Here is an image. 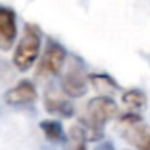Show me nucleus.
I'll return each instance as SVG.
<instances>
[{
    "mask_svg": "<svg viewBox=\"0 0 150 150\" xmlns=\"http://www.w3.org/2000/svg\"><path fill=\"white\" fill-rule=\"evenodd\" d=\"M120 108L111 97H95L86 105V113L79 118L78 126L82 129L87 142L100 140L103 137V126L118 116Z\"/></svg>",
    "mask_w": 150,
    "mask_h": 150,
    "instance_id": "obj_1",
    "label": "nucleus"
},
{
    "mask_svg": "<svg viewBox=\"0 0 150 150\" xmlns=\"http://www.w3.org/2000/svg\"><path fill=\"white\" fill-rule=\"evenodd\" d=\"M40 129H42L44 136L47 137V140L50 142H62L65 140V131L60 121L57 120H45L40 121Z\"/></svg>",
    "mask_w": 150,
    "mask_h": 150,
    "instance_id": "obj_11",
    "label": "nucleus"
},
{
    "mask_svg": "<svg viewBox=\"0 0 150 150\" xmlns=\"http://www.w3.org/2000/svg\"><path fill=\"white\" fill-rule=\"evenodd\" d=\"M63 150H87V140H86L84 132L78 124L69 129L65 139V149Z\"/></svg>",
    "mask_w": 150,
    "mask_h": 150,
    "instance_id": "obj_12",
    "label": "nucleus"
},
{
    "mask_svg": "<svg viewBox=\"0 0 150 150\" xmlns=\"http://www.w3.org/2000/svg\"><path fill=\"white\" fill-rule=\"evenodd\" d=\"M95 150H115V147H113V144H111V142H102Z\"/></svg>",
    "mask_w": 150,
    "mask_h": 150,
    "instance_id": "obj_13",
    "label": "nucleus"
},
{
    "mask_svg": "<svg viewBox=\"0 0 150 150\" xmlns=\"http://www.w3.org/2000/svg\"><path fill=\"white\" fill-rule=\"evenodd\" d=\"M5 103L10 107H21V105L31 103L37 98V89L28 79L20 81L16 86H13L11 89H8L4 95Z\"/></svg>",
    "mask_w": 150,
    "mask_h": 150,
    "instance_id": "obj_7",
    "label": "nucleus"
},
{
    "mask_svg": "<svg viewBox=\"0 0 150 150\" xmlns=\"http://www.w3.org/2000/svg\"><path fill=\"white\" fill-rule=\"evenodd\" d=\"M40 50H42V33L36 24L28 23L13 52L15 68L20 71H28L39 60Z\"/></svg>",
    "mask_w": 150,
    "mask_h": 150,
    "instance_id": "obj_2",
    "label": "nucleus"
},
{
    "mask_svg": "<svg viewBox=\"0 0 150 150\" xmlns=\"http://www.w3.org/2000/svg\"><path fill=\"white\" fill-rule=\"evenodd\" d=\"M121 103L126 108L127 113H136L139 115L147 108V95L145 92L139 89H129L121 95Z\"/></svg>",
    "mask_w": 150,
    "mask_h": 150,
    "instance_id": "obj_9",
    "label": "nucleus"
},
{
    "mask_svg": "<svg viewBox=\"0 0 150 150\" xmlns=\"http://www.w3.org/2000/svg\"><path fill=\"white\" fill-rule=\"evenodd\" d=\"M89 82L94 86V89L102 94V97H111L120 91V86L111 76L105 73H97V74H89Z\"/></svg>",
    "mask_w": 150,
    "mask_h": 150,
    "instance_id": "obj_10",
    "label": "nucleus"
},
{
    "mask_svg": "<svg viewBox=\"0 0 150 150\" xmlns=\"http://www.w3.org/2000/svg\"><path fill=\"white\" fill-rule=\"evenodd\" d=\"M44 103H45V108L49 113L52 115H58L62 118H71L74 115V107L73 103L65 97H60V95L53 94L52 91H47L45 98H44Z\"/></svg>",
    "mask_w": 150,
    "mask_h": 150,
    "instance_id": "obj_8",
    "label": "nucleus"
},
{
    "mask_svg": "<svg viewBox=\"0 0 150 150\" xmlns=\"http://www.w3.org/2000/svg\"><path fill=\"white\" fill-rule=\"evenodd\" d=\"M66 60H68L66 50L58 42L49 39L42 57L39 60V65H37V73H36L37 78L45 79V78H50V76L60 74L66 65Z\"/></svg>",
    "mask_w": 150,
    "mask_h": 150,
    "instance_id": "obj_5",
    "label": "nucleus"
},
{
    "mask_svg": "<svg viewBox=\"0 0 150 150\" xmlns=\"http://www.w3.org/2000/svg\"><path fill=\"white\" fill-rule=\"evenodd\" d=\"M62 91L66 97H71V98H79L87 94L89 74L86 73L84 65L79 60L76 58L69 60L65 71L62 73Z\"/></svg>",
    "mask_w": 150,
    "mask_h": 150,
    "instance_id": "obj_4",
    "label": "nucleus"
},
{
    "mask_svg": "<svg viewBox=\"0 0 150 150\" xmlns=\"http://www.w3.org/2000/svg\"><path fill=\"white\" fill-rule=\"evenodd\" d=\"M18 36L16 15L11 8L0 7V50H10Z\"/></svg>",
    "mask_w": 150,
    "mask_h": 150,
    "instance_id": "obj_6",
    "label": "nucleus"
},
{
    "mask_svg": "<svg viewBox=\"0 0 150 150\" xmlns=\"http://www.w3.org/2000/svg\"><path fill=\"white\" fill-rule=\"evenodd\" d=\"M120 132L123 139L137 150H150V126L140 115L126 113L120 118Z\"/></svg>",
    "mask_w": 150,
    "mask_h": 150,
    "instance_id": "obj_3",
    "label": "nucleus"
}]
</instances>
